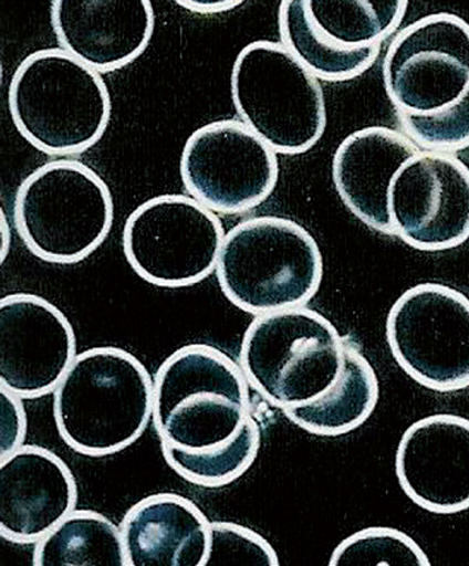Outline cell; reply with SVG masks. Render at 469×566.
<instances>
[{
  "label": "cell",
  "mask_w": 469,
  "mask_h": 566,
  "mask_svg": "<svg viewBox=\"0 0 469 566\" xmlns=\"http://www.w3.org/2000/svg\"><path fill=\"white\" fill-rule=\"evenodd\" d=\"M240 365L212 345L188 344L154 377L155 431L167 464L192 485L223 488L257 460L261 431Z\"/></svg>",
  "instance_id": "1"
},
{
  "label": "cell",
  "mask_w": 469,
  "mask_h": 566,
  "mask_svg": "<svg viewBox=\"0 0 469 566\" xmlns=\"http://www.w3.org/2000/svg\"><path fill=\"white\" fill-rule=\"evenodd\" d=\"M53 395L64 443L88 458H105L127 450L147 430L154 378L129 352L95 347L75 358Z\"/></svg>",
  "instance_id": "2"
},
{
  "label": "cell",
  "mask_w": 469,
  "mask_h": 566,
  "mask_svg": "<svg viewBox=\"0 0 469 566\" xmlns=\"http://www.w3.org/2000/svg\"><path fill=\"white\" fill-rule=\"evenodd\" d=\"M9 108L19 134L45 155L84 154L112 119V96L98 72L61 48L27 56L12 75Z\"/></svg>",
  "instance_id": "3"
},
{
  "label": "cell",
  "mask_w": 469,
  "mask_h": 566,
  "mask_svg": "<svg viewBox=\"0 0 469 566\" xmlns=\"http://www.w3.org/2000/svg\"><path fill=\"white\" fill-rule=\"evenodd\" d=\"M217 277L226 298L248 314L303 307L321 287V248L292 219H247L226 233Z\"/></svg>",
  "instance_id": "4"
},
{
  "label": "cell",
  "mask_w": 469,
  "mask_h": 566,
  "mask_svg": "<svg viewBox=\"0 0 469 566\" xmlns=\"http://www.w3.org/2000/svg\"><path fill=\"white\" fill-rule=\"evenodd\" d=\"M346 337L306 307L258 315L241 342L239 365L251 389L282 412L320 399L341 377Z\"/></svg>",
  "instance_id": "5"
},
{
  "label": "cell",
  "mask_w": 469,
  "mask_h": 566,
  "mask_svg": "<svg viewBox=\"0 0 469 566\" xmlns=\"http://www.w3.org/2000/svg\"><path fill=\"white\" fill-rule=\"evenodd\" d=\"M13 222L24 245L41 261L77 264L98 250L112 231V191L86 164L54 160L19 186Z\"/></svg>",
  "instance_id": "6"
},
{
  "label": "cell",
  "mask_w": 469,
  "mask_h": 566,
  "mask_svg": "<svg viewBox=\"0 0 469 566\" xmlns=\"http://www.w3.org/2000/svg\"><path fill=\"white\" fill-rule=\"evenodd\" d=\"M231 96L241 122L275 154H306L326 130L320 80L281 43L252 41L239 52Z\"/></svg>",
  "instance_id": "7"
},
{
  "label": "cell",
  "mask_w": 469,
  "mask_h": 566,
  "mask_svg": "<svg viewBox=\"0 0 469 566\" xmlns=\"http://www.w3.org/2000/svg\"><path fill=\"white\" fill-rule=\"evenodd\" d=\"M225 237L216 212L192 197L164 195L131 213L123 251L142 280L178 289L196 285L217 271Z\"/></svg>",
  "instance_id": "8"
},
{
  "label": "cell",
  "mask_w": 469,
  "mask_h": 566,
  "mask_svg": "<svg viewBox=\"0 0 469 566\" xmlns=\"http://www.w3.org/2000/svg\"><path fill=\"white\" fill-rule=\"evenodd\" d=\"M393 357L419 385L439 392L469 388V300L441 283L399 296L386 321Z\"/></svg>",
  "instance_id": "9"
},
{
  "label": "cell",
  "mask_w": 469,
  "mask_h": 566,
  "mask_svg": "<svg viewBox=\"0 0 469 566\" xmlns=\"http://www.w3.org/2000/svg\"><path fill=\"white\" fill-rule=\"evenodd\" d=\"M386 95L397 113L445 112L469 92V24L439 12L405 27L383 62Z\"/></svg>",
  "instance_id": "10"
},
{
  "label": "cell",
  "mask_w": 469,
  "mask_h": 566,
  "mask_svg": "<svg viewBox=\"0 0 469 566\" xmlns=\"http://www.w3.org/2000/svg\"><path fill=\"white\" fill-rule=\"evenodd\" d=\"M189 195L225 216L257 209L279 182L278 154L243 122L205 124L185 143L179 161Z\"/></svg>",
  "instance_id": "11"
},
{
  "label": "cell",
  "mask_w": 469,
  "mask_h": 566,
  "mask_svg": "<svg viewBox=\"0 0 469 566\" xmlns=\"http://www.w3.org/2000/svg\"><path fill=\"white\" fill-rule=\"evenodd\" d=\"M395 234L423 252H444L469 239V168L450 154L419 151L393 179Z\"/></svg>",
  "instance_id": "12"
},
{
  "label": "cell",
  "mask_w": 469,
  "mask_h": 566,
  "mask_svg": "<svg viewBox=\"0 0 469 566\" xmlns=\"http://www.w3.org/2000/svg\"><path fill=\"white\" fill-rule=\"evenodd\" d=\"M72 323L43 296L0 301V386L22 399L54 392L77 358Z\"/></svg>",
  "instance_id": "13"
},
{
  "label": "cell",
  "mask_w": 469,
  "mask_h": 566,
  "mask_svg": "<svg viewBox=\"0 0 469 566\" xmlns=\"http://www.w3.org/2000/svg\"><path fill=\"white\" fill-rule=\"evenodd\" d=\"M396 473L405 494L429 513L469 509V419L437 413L413 423L399 441Z\"/></svg>",
  "instance_id": "14"
},
{
  "label": "cell",
  "mask_w": 469,
  "mask_h": 566,
  "mask_svg": "<svg viewBox=\"0 0 469 566\" xmlns=\"http://www.w3.org/2000/svg\"><path fill=\"white\" fill-rule=\"evenodd\" d=\"M74 475L56 453L24 444L0 459V535L37 544L77 506Z\"/></svg>",
  "instance_id": "15"
},
{
  "label": "cell",
  "mask_w": 469,
  "mask_h": 566,
  "mask_svg": "<svg viewBox=\"0 0 469 566\" xmlns=\"http://www.w3.org/2000/svg\"><path fill=\"white\" fill-rule=\"evenodd\" d=\"M51 23L61 50L101 74L142 56L155 11L148 0H54Z\"/></svg>",
  "instance_id": "16"
},
{
  "label": "cell",
  "mask_w": 469,
  "mask_h": 566,
  "mask_svg": "<svg viewBox=\"0 0 469 566\" xmlns=\"http://www.w3.org/2000/svg\"><path fill=\"white\" fill-rule=\"evenodd\" d=\"M419 151L408 136L393 128L356 130L340 144L333 158L337 195L362 223L392 237L390 186L404 164Z\"/></svg>",
  "instance_id": "17"
},
{
  "label": "cell",
  "mask_w": 469,
  "mask_h": 566,
  "mask_svg": "<svg viewBox=\"0 0 469 566\" xmlns=\"http://www.w3.org/2000/svg\"><path fill=\"white\" fill-rule=\"evenodd\" d=\"M210 526L189 499L148 495L127 511L119 526L128 566H205Z\"/></svg>",
  "instance_id": "18"
},
{
  "label": "cell",
  "mask_w": 469,
  "mask_h": 566,
  "mask_svg": "<svg viewBox=\"0 0 469 566\" xmlns=\"http://www.w3.org/2000/svg\"><path fill=\"white\" fill-rule=\"evenodd\" d=\"M378 397L381 388L374 367L346 337L343 369L333 388L315 402L284 413L309 433L341 437L367 422Z\"/></svg>",
  "instance_id": "19"
},
{
  "label": "cell",
  "mask_w": 469,
  "mask_h": 566,
  "mask_svg": "<svg viewBox=\"0 0 469 566\" xmlns=\"http://www.w3.org/2000/svg\"><path fill=\"white\" fill-rule=\"evenodd\" d=\"M34 566H128L119 526L94 510H73L34 544Z\"/></svg>",
  "instance_id": "20"
},
{
  "label": "cell",
  "mask_w": 469,
  "mask_h": 566,
  "mask_svg": "<svg viewBox=\"0 0 469 566\" xmlns=\"http://www.w3.org/2000/svg\"><path fill=\"white\" fill-rule=\"evenodd\" d=\"M310 23L329 46L354 52L383 45L402 25L409 3L404 0H305Z\"/></svg>",
  "instance_id": "21"
},
{
  "label": "cell",
  "mask_w": 469,
  "mask_h": 566,
  "mask_svg": "<svg viewBox=\"0 0 469 566\" xmlns=\"http://www.w3.org/2000/svg\"><path fill=\"white\" fill-rule=\"evenodd\" d=\"M281 44L294 54L316 78L346 82L361 77L374 66L383 45L354 52L333 50L310 23L305 0H284L279 9Z\"/></svg>",
  "instance_id": "22"
},
{
  "label": "cell",
  "mask_w": 469,
  "mask_h": 566,
  "mask_svg": "<svg viewBox=\"0 0 469 566\" xmlns=\"http://www.w3.org/2000/svg\"><path fill=\"white\" fill-rule=\"evenodd\" d=\"M331 566H430L416 541L392 527H368L337 545Z\"/></svg>",
  "instance_id": "23"
},
{
  "label": "cell",
  "mask_w": 469,
  "mask_h": 566,
  "mask_svg": "<svg viewBox=\"0 0 469 566\" xmlns=\"http://www.w3.org/2000/svg\"><path fill=\"white\" fill-rule=\"evenodd\" d=\"M404 134L429 151L450 154L469 148V92L454 106L432 115L397 113Z\"/></svg>",
  "instance_id": "24"
},
{
  "label": "cell",
  "mask_w": 469,
  "mask_h": 566,
  "mask_svg": "<svg viewBox=\"0 0 469 566\" xmlns=\"http://www.w3.org/2000/svg\"><path fill=\"white\" fill-rule=\"evenodd\" d=\"M279 566L271 544L251 528L232 522H211L205 566Z\"/></svg>",
  "instance_id": "25"
},
{
  "label": "cell",
  "mask_w": 469,
  "mask_h": 566,
  "mask_svg": "<svg viewBox=\"0 0 469 566\" xmlns=\"http://www.w3.org/2000/svg\"><path fill=\"white\" fill-rule=\"evenodd\" d=\"M0 396H2V450H0V459H4L18 448L24 446L27 416L22 398L3 388L0 390Z\"/></svg>",
  "instance_id": "26"
},
{
  "label": "cell",
  "mask_w": 469,
  "mask_h": 566,
  "mask_svg": "<svg viewBox=\"0 0 469 566\" xmlns=\"http://www.w3.org/2000/svg\"><path fill=\"white\" fill-rule=\"evenodd\" d=\"M178 6L185 10L199 13V15H213V13H222L238 9L243 4L241 0H178Z\"/></svg>",
  "instance_id": "27"
}]
</instances>
